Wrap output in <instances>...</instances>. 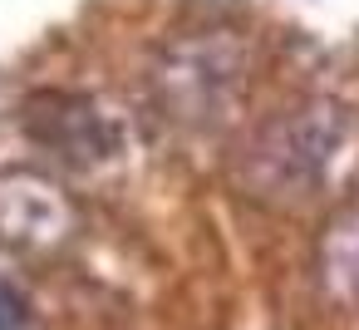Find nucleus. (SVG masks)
Returning a JSON list of instances; mask_svg holds the SVG:
<instances>
[{
	"label": "nucleus",
	"mask_w": 359,
	"mask_h": 330,
	"mask_svg": "<svg viewBox=\"0 0 359 330\" xmlns=\"http://www.w3.org/2000/svg\"><path fill=\"white\" fill-rule=\"evenodd\" d=\"M344 143V114L330 99H305L271 114L241 148V187L261 202H305Z\"/></svg>",
	"instance_id": "nucleus-1"
},
{
	"label": "nucleus",
	"mask_w": 359,
	"mask_h": 330,
	"mask_svg": "<svg viewBox=\"0 0 359 330\" xmlns=\"http://www.w3.org/2000/svg\"><path fill=\"white\" fill-rule=\"evenodd\" d=\"M320 281L339 305H359V202H349L320 242Z\"/></svg>",
	"instance_id": "nucleus-4"
},
{
	"label": "nucleus",
	"mask_w": 359,
	"mask_h": 330,
	"mask_svg": "<svg viewBox=\"0 0 359 330\" xmlns=\"http://www.w3.org/2000/svg\"><path fill=\"white\" fill-rule=\"evenodd\" d=\"M25 124H30V138L45 143L50 153H60L65 163L89 168L114 153V124L84 94H40V99H30Z\"/></svg>",
	"instance_id": "nucleus-2"
},
{
	"label": "nucleus",
	"mask_w": 359,
	"mask_h": 330,
	"mask_svg": "<svg viewBox=\"0 0 359 330\" xmlns=\"http://www.w3.org/2000/svg\"><path fill=\"white\" fill-rule=\"evenodd\" d=\"M69 232V202L55 183L30 173H0V242L55 246Z\"/></svg>",
	"instance_id": "nucleus-3"
},
{
	"label": "nucleus",
	"mask_w": 359,
	"mask_h": 330,
	"mask_svg": "<svg viewBox=\"0 0 359 330\" xmlns=\"http://www.w3.org/2000/svg\"><path fill=\"white\" fill-rule=\"evenodd\" d=\"M25 325H30V305H25V296H20L15 286L0 281V330H25Z\"/></svg>",
	"instance_id": "nucleus-5"
}]
</instances>
